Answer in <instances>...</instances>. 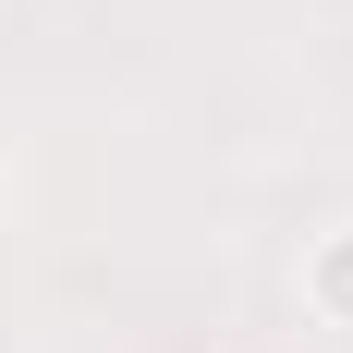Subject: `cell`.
Segmentation results:
<instances>
[{
    "label": "cell",
    "mask_w": 353,
    "mask_h": 353,
    "mask_svg": "<svg viewBox=\"0 0 353 353\" xmlns=\"http://www.w3.org/2000/svg\"><path fill=\"white\" fill-rule=\"evenodd\" d=\"M305 317H317V329H353V219L305 244Z\"/></svg>",
    "instance_id": "6da1fadb"
}]
</instances>
